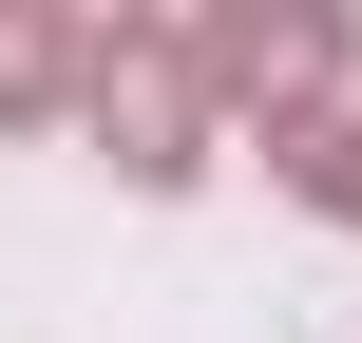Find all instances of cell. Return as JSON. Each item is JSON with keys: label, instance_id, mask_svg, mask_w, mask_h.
<instances>
[{"label": "cell", "instance_id": "1", "mask_svg": "<svg viewBox=\"0 0 362 343\" xmlns=\"http://www.w3.org/2000/svg\"><path fill=\"white\" fill-rule=\"evenodd\" d=\"M191 76H210V95H267V115L305 134V95L344 76V38H325V19H210V38H191Z\"/></svg>", "mask_w": 362, "mask_h": 343}, {"label": "cell", "instance_id": "2", "mask_svg": "<svg viewBox=\"0 0 362 343\" xmlns=\"http://www.w3.org/2000/svg\"><path fill=\"white\" fill-rule=\"evenodd\" d=\"M95 134H115L153 191H172V172H191V57H153V38H95Z\"/></svg>", "mask_w": 362, "mask_h": 343}, {"label": "cell", "instance_id": "3", "mask_svg": "<svg viewBox=\"0 0 362 343\" xmlns=\"http://www.w3.org/2000/svg\"><path fill=\"white\" fill-rule=\"evenodd\" d=\"M57 95H95V38H57V19H0V115H57Z\"/></svg>", "mask_w": 362, "mask_h": 343}, {"label": "cell", "instance_id": "4", "mask_svg": "<svg viewBox=\"0 0 362 343\" xmlns=\"http://www.w3.org/2000/svg\"><path fill=\"white\" fill-rule=\"evenodd\" d=\"M267 153L305 172V210H344V229H362V115H305V134H267Z\"/></svg>", "mask_w": 362, "mask_h": 343}]
</instances>
